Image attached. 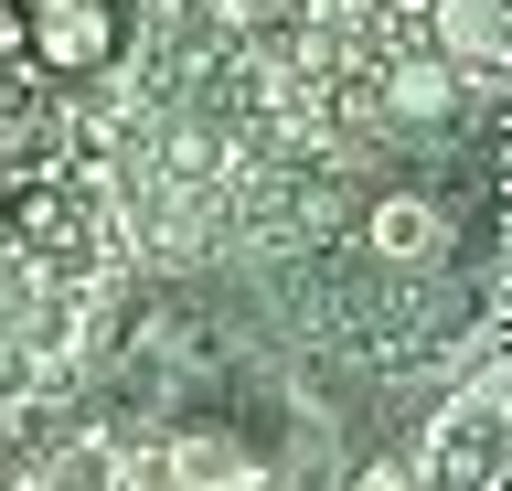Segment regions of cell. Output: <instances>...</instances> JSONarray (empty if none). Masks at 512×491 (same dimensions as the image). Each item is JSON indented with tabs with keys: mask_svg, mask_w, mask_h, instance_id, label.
I'll use <instances>...</instances> for the list:
<instances>
[{
	"mask_svg": "<svg viewBox=\"0 0 512 491\" xmlns=\"http://www.w3.org/2000/svg\"><path fill=\"white\" fill-rule=\"evenodd\" d=\"M22 65L32 75H107L118 65V11H107V0H54V11H32Z\"/></svg>",
	"mask_w": 512,
	"mask_h": 491,
	"instance_id": "obj_1",
	"label": "cell"
},
{
	"mask_svg": "<svg viewBox=\"0 0 512 491\" xmlns=\"http://www.w3.org/2000/svg\"><path fill=\"white\" fill-rule=\"evenodd\" d=\"M427 33H438V65H502L512 54V0H427Z\"/></svg>",
	"mask_w": 512,
	"mask_h": 491,
	"instance_id": "obj_2",
	"label": "cell"
},
{
	"mask_svg": "<svg viewBox=\"0 0 512 491\" xmlns=\"http://www.w3.org/2000/svg\"><path fill=\"white\" fill-rule=\"evenodd\" d=\"M438 246H448V214H438V203H406V193H395V203L374 214V257H395V267H427Z\"/></svg>",
	"mask_w": 512,
	"mask_h": 491,
	"instance_id": "obj_3",
	"label": "cell"
},
{
	"mask_svg": "<svg viewBox=\"0 0 512 491\" xmlns=\"http://www.w3.org/2000/svg\"><path fill=\"white\" fill-rule=\"evenodd\" d=\"M384 107H395V118H416V129H438L448 107H459V75H448L438 54H427V65H406L395 86H384Z\"/></svg>",
	"mask_w": 512,
	"mask_h": 491,
	"instance_id": "obj_4",
	"label": "cell"
},
{
	"mask_svg": "<svg viewBox=\"0 0 512 491\" xmlns=\"http://www.w3.org/2000/svg\"><path fill=\"white\" fill-rule=\"evenodd\" d=\"M182 470H192V481H235V449H224V438H192Z\"/></svg>",
	"mask_w": 512,
	"mask_h": 491,
	"instance_id": "obj_5",
	"label": "cell"
},
{
	"mask_svg": "<svg viewBox=\"0 0 512 491\" xmlns=\"http://www.w3.org/2000/svg\"><path fill=\"white\" fill-rule=\"evenodd\" d=\"M22 43H32V11H22V0H0V65H22Z\"/></svg>",
	"mask_w": 512,
	"mask_h": 491,
	"instance_id": "obj_6",
	"label": "cell"
},
{
	"mask_svg": "<svg viewBox=\"0 0 512 491\" xmlns=\"http://www.w3.org/2000/svg\"><path fill=\"white\" fill-rule=\"evenodd\" d=\"M352 491H416V481H406V459H374V470H363Z\"/></svg>",
	"mask_w": 512,
	"mask_h": 491,
	"instance_id": "obj_7",
	"label": "cell"
},
{
	"mask_svg": "<svg viewBox=\"0 0 512 491\" xmlns=\"http://www.w3.org/2000/svg\"><path fill=\"white\" fill-rule=\"evenodd\" d=\"M22 11H54V0H22Z\"/></svg>",
	"mask_w": 512,
	"mask_h": 491,
	"instance_id": "obj_8",
	"label": "cell"
}]
</instances>
